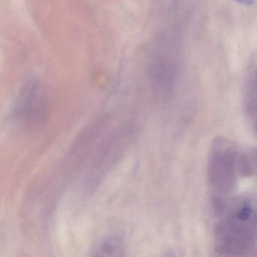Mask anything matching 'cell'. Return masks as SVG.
I'll return each mask as SVG.
<instances>
[{
  "instance_id": "3957f363",
  "label": "cell",
  "mask_w": 257,
  "mask_h": 257,
  "mask_svg": "<svg viewBox=\"0 0 257 257\" xmlns=\"http://www.w3.org/2000/svg\"><path fill=\"white\" fill-rule=\"evenodd\" d=\"M244 110L248 123L257 136V75L250 79L246 88Z\"/></svg>"
},
{
  "instance_id": "8992f818",
  "label": "cell",
  "mask_w": 257,
  "mask_h": 257,
  "mask_svg": "<svg viewBox=\"0 0 257 257\" xmlns=\"http://www.w3.org/2000/svg\"><path fill=\"white\" fill-rule=\"evenodd\" d=\"M234 1L245 6L252 5V3H253V0H234Z\"/></svg>"
},
{
  "instance_id": "5b68a950",
  "label": "cell",
  "mask_w": 257,
  "mask_h": 257,
  "mask_svg": "<svg viewBox=\"0 0 257 257\" xmlns=\"http://www.w3.org/2000/svg\"><path fill=\"white\" fill-rule=\"evenodd\" d=\"M96 252L97 255L119 256L124 252V243L118 237H108L99 243Z\"/></svg>"
},
{
  "instance_id": "277c9868",
  "label": "cell",
  "mask_w": 257,
  "mask_h": 257,
  "mask_svg": "<svg viewBox=\"0 0 257 257\" xmlns=\"http://www.w3.org/2000/svg\"><path fill=\"white\" fill-rule=\"evenodd\" d=\"M38 85L35 80L28 82L19 97L16 113L19 117H24L29 114L34 106L37 97Z\"/></svg>"
},
{
  "instance_id": "6da1fadb",
  "label": "cell",
  "mask_w": 257,
  "mask_h": 257,
  "mask_svg": "<svg viewBox=\"0 0 257 257\" xmlns=\"http://www.w3.org/2000/svg\"><path fill=\"white\" fill-rule=\"evenodd\" d=\"M214 229L215 250L221 255H240L257 243V204L249 198H233L219 213Z\"/></svg>"
},
{
  "instance_id": "7a4b0ae2",
  "label": "cell",
  "mask_w": 257,
  "mask_h": 257,
  "mask_svg": "<svg viewBox=\"0 0 257 257\" xmlns=\"http://www.w3.org/2000/svg\"><path fill=\"white\" fill-rule=\"evenodd\" d=\"M247 161L225 138L213 141L207 162V183L211 204L217 214L234 198L239 177L249 173Z\"/></svg>"
}]
</instances>
